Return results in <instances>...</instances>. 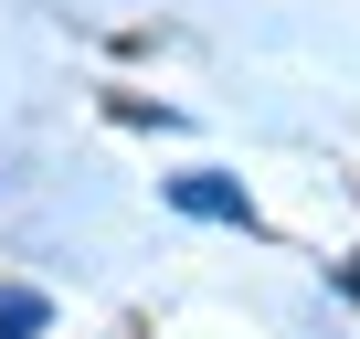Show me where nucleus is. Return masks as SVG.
Instances as JSON below:
<instances>
[{"label":"nucleus","instance_id":"nucleus-2","mask_svg":"<svg viewBox=\"0 0 360 339\" xmlns=\"http://www.w3.org/2000/svg\"><path fill=\"white\" fill-rule=\"evenodd\" d=\"M43 318H53V307H43V297H32V286H0V339H32V328H43Z\"/></svg>","mask_w":360,"mask_h":339},{"label":"nucleus","instance_id":"nucleus-3","mask_svg":"<svg viewBox=\"0 0 360 339\" xmlns=\"http://www.w3.org/2000/svg\"><path fill=\"white\" fill-rule=\"evenodd\" d=\"M339 286H349V297H360V265H339Z\"/></svg>","mask_w":360,"mask_h":339},{"label":"nucleus","instance_id":"nucleus-1","mask_svg":"<svg viewBox=\"0 0 360 339\" xmlns=\"http://www.w3.org/2000/svg\"><path fill=\"white\" fill-rule=\"evenodd\" d=\"M169 202L191 212V223H255L244 181H212V170H180V181H169Z\"/></svg>","mask_w":360,"mask_h":339}]
</instances>
